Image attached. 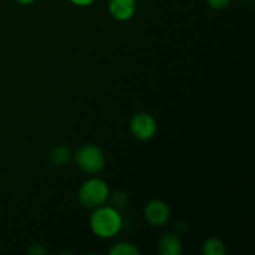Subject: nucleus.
<instances>
[{
  "instance_id": "1",
  "label": "nucleus",
  "mask_w": 255,
  "mask_h": 255,
  "mask_svg": "<svg viewBox=\"0 0 255 255\" xmlns=\"http://www.w3.org/2000/svg\"><path fill=\"white\" fill-rule=\"evenodd\" d=\"M124 219L119 209L111 206H100L94 209L90 217L92 233L102 239H111L121 232Z\"/></svg>"
},
{
  "instance_id": "2",
  "label": "nucleus",
  "mask_w": 255,
  "mask_h": 255,
  "mask_svg": "<svg viewBox=\"0 0 255 255\" xmlns=\"http://www.w3.org/2000/svg\"><path fill=\"white\" fill-rule=\"evenodd\" d=\"M110 196L109 184L100 178H90L79 189V202L87 209L104 206Z\"/></svg>"
},
{
  "instance_id": "3",
  "label": "nucleus",
  "mask_w": 255,
  "mask_h": 255,
  "mask_svg": "<svg viewBox=\"0 0 255 255\" xmlns=\"http://www.w3.org/2000/svg\"><path fill=\"white\" fill-rule=\"evenodd\" d=\"M74 159L81 171L96 174L104 169L106 159L101 149L95 144H82L74 153Z\"/></svg>"
},
{
  "instance_id": "4",
  "label": "nucleus",
  "mask_w": 255,
  "mask_h": 255,
  "mask_svg": "<svg viewBox=\"0 0 255 255\" xmlns=\"http://www.w3.org/2000/svg\"><path fill=\"white\" fill-rule=\"evenodd\" d=\"M129 131L137 139L148 141L156 134L157 122L152 115L147 112H137L129 121Z\"/></svg>"
},
{
  "instance_id": "5",
  "label": "nucleus",
  "mask_w": 255,
  "mask_h": 255,
  "mask_svg": "<svg viewBox=\"0 0 255 255\" xmlns=\"http://www.w3.org/2000/svg\"><path fill=\"white\" fill-rule=\"evenodd\" d=\"M143 216L147 223L151 226L162 227L168 222L169 217H171V211L163 201L153 199L146 204Z\"/></svg>"
},
{
  "instance_id": "6",
  "label": "nucleus",
  "mask_w": 255,
  "mask_h": 255,
  "mask_svg": "<svg viewBox=\"0 0 255 255\" xmlns=\"http://www.w3.org/2000/svg\"><path fill=\"white\" fill-rule=\"evenodd\" d=\"M109 12L117 21H127L136 14V0H109Z\"/></svg>"
},
{
  "instance_id": "7",
  "label": "nucleus",
  "mask_w": 255,
  "mask_h": 255,
  "mask_svg": "<svg viewBox=\"0 0 255 255\" xmlns=\"http://www.w3.org/2000/svg\"><path fill=\"white\" fill-rule=\"evenodd\" d=\"M182 251H183V246H182L181 239L176 234H164L157 243V252L161 255H181Z\"/></svg>"
},
{
  "instance_id": "8",
  "label": "nucleus",
  "mask_w": 255,
  "mask_h": 255,
  "mask_svg": "<svg viewBox=\"0 0 255 255\" xmlns=\"http://www.w3.org/2000/svg\"><path fill=\"white\" fill-rule=\"evenodd\" d=\"M71 151H70L69 147L64 146H56L51 149V152L49 153V162L51 163V166L54 167H62L65 163L70 161L71 158Z\"/></svg>"
},
{
  "instance_id": "9",
  "label": "nucleus",
  "mask_w": 255,
  "mask_h": 255,
  "mask_svg": "<svg viewBox=\"0 0 255 255\" xmlns=\"http://www.w3.org/2000/svg\"><path fill=\"white\" fill-rule=\"evenodd\" d=\"M226 251V243L217 237L208 238L202 247V252L206 255H223Z\"/></svg>"
},
{
  "instance_id": "10",
  "label": "nucleus",
  "mask_w": 255,
  "mask_h": 255,
  "mask_svg": "<svg viewBox=\"0 0 255 255\" xmlns=\"http://www.w3.org/2000/svg\"><path fill=\"white\" fill-rule=\"evenodd\" d=\"M139 249L136 244L129 242H120L110 249V255H139Z\"/></svg>"
},
{
  "instance_id": "11",
  "label": "nucleus",
  "mask_w": 255,
  "mask_h": 255,
  "mask_svg": "<svg viewBox=\"0 0 255 255\" xmlns=\"http://www.w3.org/2000/svg\"><path fill=\"white\" fill-rule=\"evenodd\" d=\"M107 201H110V206L119 209V211L126 208L129 203L128 196H127V193H125V192L122 191H116L112 192V193L110 192V196Z\"/></svg>"
},
{
  "instance_id": "12",
  "label": "nucleus",
  "mask_w": 255,
  "mask_h": 255,
  "mask_svg": "<svg viewBox=\"0 0 255 255\" xmlns=\"http://www.w3.org/2000/svg\"><path fill=\"white\" fill-rule=\"evenodd\" d=\"M208 6L214 10H223L231 5L232 0H206Z\"/></svg>"
},
{
  "instance_id": "13",
  "label": "nucleus",
  "mask_w": 255,
  "mask_h": 255,
  "mask_svg": "<svg viewBox=\"0 0 255 255\" xmlns=\"http://www.w3.org/2000/svg\"><path fill=\"white\" fill-rule=\"evenodd\" d=\"M27 253L31 254V255H40V254H46L47 251L42 246H40V244H37V246H31V248L27 251Z\"/></svg>"
},
{
  "instance_id": "14",
  "label": "nucleus",
  "mask_w": 255,
  "mask_h": 255,
  "mask_svg": "<svg viewBox=\"0 0 255 255\" xmlns=\"http://www.w3.org/2000/svg\"><path fill=\"white\" fill-rule=\"evenodd\" d=\"M67 1H70L72 5H75V6L84 7V6H89V5L94 4L96 0H67Z\"/></svg>"
},
{
  "instance_id": "15",
  "label": "nucleus",
  "mask_w": 255,
  "mask_h": 255,
  "mask_svg": "<svg viewBox=\"0 0 255 255\" xmlns=\"http://www.w3.org/2000/svg\"><path fill=\"white\" fill-rule=\"evenodd\" d=\"M15 2H17V4L20 5H30L32 4V2H35L36 0H14Z\"/></svg>"
}]
</instances>
